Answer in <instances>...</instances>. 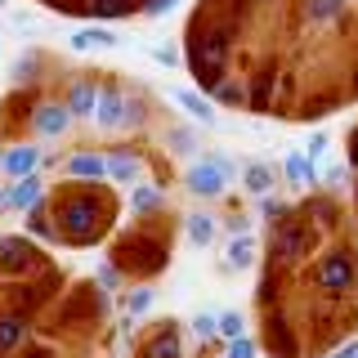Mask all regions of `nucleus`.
<instances>
[{"mask_svg": "<svg viewBox=\"0 0 358 358\" xmlns=\"http://www.w3.org/2000/svg\"><path fill=\"white\" fill-rule=\"evenodd\" d=\"M229 179H233V166L224 162V157H201L197 166H188L184 184H188V193H197V197H215V193H224Z\"/></svg>", "mask_w": 358, "mask_h": 358, "instance_id": "obj_1", "label": "nucleus"}, {"mask_svg": "<svg viewBox=\"0 0 358 358\" xmlns=\"http://www.w3.org/2000/svg\"><path fill=\"white\" fill-rule=\"evenodd\" d=\"M63 233L67 242H94L99 238V197H85V201H67L63 206Z\"/></svg>", "mask_w": 358, "mask_h": 358, "instance_id": "obj_2", "label": "nucleus"}, {"mask_svg": "<svg viewBox=\"0 0 358 358\" xmlns=\"http://www.w3.org/2000/svg\"><path fill=\"white\" fill-rule=\"evenodd\" d=\"M67 121H72V112L63 103H36V112H31V126H36V134H45V139L67 134Z\"/></svg>", "mask_w": 358, "mask_h": 358, "instance_id": "obj_3", "label": "nucleus"}, {"mask_svg": "<svg viewBox=\"0 0 358 358\" xmlns=\"http://www.w3.org/2000/svg\"><path fill=\"white\" fill-rule=\"evenodd\" d=\"M350 282H354V264H350V255H345V251L327 255V260H322V268H318V287H327V291H345Z\"/></svg>", "mask_w": 358, "mask_h": 358, "instance_id": "obj_4", "label": "nucleus"}, {"mask_svg": "<svg viewBox=\"0 0 358 358\" xmlns=\"http://www.w3.org/2000/svg\"><path fill=\"white\" fill-rule=\"evenodd\" d=\"M36 264V251H31L22 238H0V268L5 273H22V268Z\"/></svg>", "mask_w": 358, "mask_h": 358, "instance_id": "obj_5", "label": "nucleus"}, {"mask_svg": "<svg viewBox=\"0 0 358 358\" xmlns=\"http://www.w3.org/2000/svg\"><path fill=\"white\" fill-rule=\"evenodd\" d=\"M36 166H41V152L36 148H5V152H0V171H5L9 179L36 175Z\"/></svg>", "mask_w": 358, "mask_h": 358, "instance_id": "obj_6", "label": "nucleus"}, {"mask_svg": "<svg viewBox=\"0 0 358 358\" xmlns=\"http://www.w3.org/2000/svg\"><path fill=\"white\" fill-rule=\"evenodd\" d=\"M36 201H41V184H36V175L18 179L14 188H5V193H0V206H14V210H36Z\"/></svg>", "mask_w": 358, "mask_h": 358, "instance_id": "obj_7", "label": "nucleus"}, {"mask_svg": "<svg viewBox=\"0 0 358 358\" xmlns=\"http://www.w3.org/2000/svg\"><path fill=\"white\" fill-rule=\"evenodd\" d=\"M94 117H99V126L103 130H117L121 126V117H126V99L117 94V90H99V108H94Z\"/></svg>", "mask_w": 358, "mask_h": 358, "instance_id": "obj_8", "label": "nucleus"}, {"mask_svg": "<svg viewBox=\"0 0 358 358\" xmlns=\"http://www.w3.org/2000/svg\"><path fill=\"white\" fill-rule=\"evenodd\" d=\"M67 175H76V179H108V157H99V152H72Z\"/></svg>", "mask_w": 358, "mask_h": 358, "instance_id": "obj_9", "label": "nucleus"}, {"mask_svg": "<svg viewBox=\"0 0 358 358\" xmlns=\"http://www.w3.org/2000/svg\"><path fill=\"white\" fill-rule=\"evenodd\" d=\"M139 171H143V162L134 152H112L108 157V179H117V184H134Z\"/></svg>", "mask_w": 358, "mask_h": 358, "instance_id": "obj_10", "label": "nucleus"}, {"mask_svg": "<svg viewBox=\"0 0 358 358\" xmlns=\"http://www.w3.org/2000/svg\"><path fill=\"white\" fill-rule=\"evenodd\" d=\"M171 94H175V103L184 108V112H188L193 121H206V126L215 121V108H210V103H206L201 94H188V90H171Z\"/></svg>", "mask_w": 358, "mask_h": 358, "instance_id": "obj_11", "label": "nucleus"}, {"mask_svg": "<svg viewBox=\"0 0 358 358\" xmlns=\"http://www.w3.org/2000/svg\"><path fill=\"white\" fill-rule=\"evenodd\" d=\"M94 108H99V90L94 85H72L67 112H72V117H94Z\"/></svg>", "mask_w": 358, "mask_h": 358, "instance_id": "obj_12", "label": "nucleus"}, {"mask_svg": "<svg viewBox=\"0 0 358 358\" xmlns=\"http://www.w3.org/2000/svg\"><path fill=\"white\" fill-rule=\"evenodd\" d=\"M287 179H291V184H313V179H318V171H313V157L309 152H291L287 157Z\"/></svg>", "mask_w": 358, "mask_h": 358, "instance_id": "obj_13", "label": "nucleus"}, {"mask_svg": "<svg viewBox=\"0 0 358 358\" xmlns=\"http://www.w3.org/2000/svg\"><path fill=\"white\" fill-rule=\"evenodd\" d=\"M210 238H215V220L210 215H188V242L201 251V246H210Z\"/></svg>", "mask_w": 358, "mask_h": 358, "instance_id": "obj_14", "label": "nucleus"}, {"mask_svg": "<svg viewBox=\"0 0 358 358\" xmlns=\"http://www.w3.org/2000/svg\"><path fill=\"white\" fill-rule=\"evenodd\" d=\"M22 336H27V327H22V318H0V350H18Z\"/></svg>", "mask_w": 358, "mask_h": 358, "instance_id": "obj_15", "label": "nucleus"}, {"mask_svg": "<svg viewBox=\"0 0 358 358\" xmlns=\"http://www.w3.org/2000/svg\"><path fill=\"white\" fill-rule=\"evenodd\" d=\"M117 36H108V31H76L72 36V50H112Z\"/></svg>", "mask_w": 358, "mask_h": 358, "instance_id": "obj_16", "label": "nucleus"}, {"mask_svg": "<svg viewBox=\"0 0 358 358\" xmlns=\"http://www.w3.org/2000/svg\"><path fill=\"white\" fill-rule=\"evenodd\" d=\"M152 358H184V350H179V336L175 331H162L152 341Z\"/></svg>", "mask_w": 358, "mask_h": 358, "instance_id": "obj_17", "label": "nucleus"}, {"mask_svg": "<svg viewBox=\"0 0 358 358\" xmlns=\"http://www.w3.org/2000/svg\"><path fill=\"white\" fill-rule=\"evenodd\" d=\"M251 255H255V242H251V238H233V242H229V264L246 268V264H251Z\"/></svg>", "mask_w": 358, "mask_h": 358, "instance_id": "obj_18", "label": "nucleus"}, {"mask_svg": "<svg viewBox=\"0 0 358 358\" xmlns=\"http://www.w3.org/2000/svg\"><path fill=\"white\" fill-rule=\"evenodd\" d=\"M345 0H309V22H327L331 14H341Z\"/></svg>", "mask_w": 358, "mask_h": 358, "instance_id": "obj_19", "label": "nucleus"}, {"mask_svg": "<svg viewBox=\"0 0 358 358\" xmlns=\"http://www.w3.org/2000/svg\"><path fill=\"white\" fill-rule=\"evenodd\" d=\"M134 210H157L162 206V188H134Z\"/></svg>", "mask_w": 358, "mask_h": 358, "instance_id": "obj_20", "label": "nucleus"}, {"mask_svg": "<svg viewBox=\"0 0 358 358\" xmlns=\"http://www.w3.org/2000/svg\"><path fill=\"white\" fill-rule=\"evenodd\" d=\"M134 0H94V14L99 18H112V14H130Z\"/></svg>", "mask_w": 358, "mask_h": 358, "instance_id": "obj_21", "label": "nucleus"}, {"mask_svg": "<svg viewBox=\"0 0 358 358\" xmlns=\"http://www.w3.org/2000/svg\"><path fill=\"white\" fill-rule=\"evenodd\" d=\"M268 184H273V175H268L264 166H251V171H246V188H251V193H264Z\"/></svg>", "mask_w": 358, "mask_h": 358, "instance_id": "obj_22", "label": "nucleus"}, {"mask_svg": "<svg viewBox=\"0 0 358 358\" xmlns=\"http://www.w3.org/2000/svg\"><path fill=\"white\" fill-rule=\"evenodd\" d=\"M215 331L229 336V341H238V336H242V313H224V318L215 322Z\"/></svg>", "mask_w": 358, "mask_h": 358, "instance_id": "obj_23", "label": "nucleus"}, {"mask_svg": "<svg viewBox=\"0 0 358 358\" xmlns=\"http://www.w3.org/2000/svg\"><path fill=\"white\" fill-rule=\"evenodd\" d=\"M148 305H152V291H148V287H139V291L130 296V313L139 318V313H148Z\"/></svg>", "mask_w": 358, "mask_h": 358, "instance_id": "obj_24", "label": "nucleus"}, {"mask_svg": "<svg viewBox=\"0 0 358 358\" xmlns=\"http://www.w3.org/2000/svg\"><path fill=\"white\" fill-rule=\"evenodd\" d=\"M229 358H255V341H246V336L229 341Z\"/></svg>", "mask_w": 358, "mask_h": 358, "instance_id": "obj_25", "label": "nucleus"}, {"mask_svg": "<svg viewBox=\"0 0 358 358\" xmlns=\"http://www.w3.org/2000/svg\"><path fill=\"white\" fill-rule=\"evenodd\" d=\"M215 99H220V103H229V108H238V103H242V90H238V85H229V81H224V85L215 90Z\"/></svg>", "mask_w": 358, "mask_h": 358, "instance_id": "obj_26", "label": "nucleus"}, {"mask_svg": "<svg viewBox=\"0 0 358 358\" xmlns=\"http://www.w3.org/2000/svg\"><path fill=\"white\" fill-rule=\"evenodd\" d=\"M27 229H31V238H54V229H50V220H41L36 210H31V220H27Z\"/></svg>", "mask_w": 358, "mask_h": 358, "instance_id": "obj_27", "label": "nucleus"}, {"mask_svg": "<svg viewBox=\"0 0 358 358\" xmlns=\"http://www.w3.org/2000/svg\"><path fill=\"white\" fill-rule=\"evenodd\" d=\"M171 148L175 152H193L197 143H193V134H171Z\"/></svg>", "mask_w": 358, "mask_h": 358, "instance_id": "obj_28", "label": "nucleus"}, {"mask_svg": "<svg viewBox=\"0 0 358 358\" xmlns=\"http://www.w3.org/2000/svg\"><path fill=\"white\" fill-rule=\"evenodd\" d=\"M157 63H162V67H175V63H179L175 45H162V50H157Z\"/></svg>", "mask_w": 358, "mask_h": 358, "instance_id": "obj_29", "label": "nucleus"}, {"mask_svg": "<svg viewBox=\"0 0 358 358\" xmlns=\"http://www.w3.org/2000/svg\"><path fill=\"white\" fill-rule=\"evenodd\" d=\"M318 179H327V184H341V179H345V171H341V166H322V171H318Z\"/></svg>", "mask_w": 358, "mask_h": 358, "instance_id": "obj_30", "label": "nucleus"}, {"mask_svg": "<svg viewBox=\"0 0 358 358\" xmlns=\"http://www.w3.org/2000/svg\"><path fill=\"white\" fill-rule=\"evenodd\" d=\"M171 5H179V0H148V5H143V9H148V14H166V9H171Z\"/></svg>", "mask_w": 358, "mask_h": 358, "instance_id": "obj_31", "label": "nucleus"}, {"mask_svg": "<svg viewBox=\"0 0 358 358\" xmlns=\"http://www.w3.org/2000/svg\"><path fill=\"white\" fill-rule=\"evenodd\" d=\"M322 148H327V134H313V143H309V157H322Z\"/></svg>", "mask_w": 358, "mask_h": 358, "instance_id": "obj_32", "label": "nucleus"}, {"mask_svg": "<svg viewBox=\"0 0 358 358\" xmlns=\"http://www.w3.org/2000/svg\"><path fill=\"white\" fill-rule=\"evenodd\" d=\"M264 215H268V220H278V215H282V206H278V197H264Z\"/></svg>", "mask_w": 358, "mask_h": 358, "instance_id": "obj_33", "label": "nucleus"}, {"mask_svg": "<svg viewBox=\"0 0 358 358\" xmlns=\"http://www.w3.org/2000/svg\"><path fill=\"white\" fill-rule=\"evenodd\" d=\"M193 331H197V336H210V331H215V322H210V318H197Z\"/></svg>", "mask_w": 358, "mask_h": 358, "instance_id": "obj_34", "label": "nucleus"}, {"mask_svg": "<svg viewBox=\"0 0 358 358\" xmlns=\"http://www.w3.org/2000/svg\"><path fill=\"white\" fill-rule=\"evenodd\" d=\"M99 282H103V287H117V282H121V278H117V273H112V268H99Z\"/></svg>", "mask_w": 358, "mask_h": 358, "instance_id": "obj_35", "label": "nucleus"}, {"mask_svg": "<svg viewBox=\"0 0 358 358\" xmlns=\"http://www.w3.org/2000/svg\"><path fill=\"white\" fill-rule=\"evenodd\" d=\"M327 358H358V341H354V345H345L341 354H327Z\"/></svg>", "mask_w": 358, "mask_h": 358, "instance_id": "obj_36", "label": "nucleus"}, {"mask_svg": "<svg viewBox=\"0 0 358 358\" xmlns=\"http://www.w3.org/2000/svg\"><path fill=\"white\" fill-rule=\"evenodd\" d=\"M350 157H354V166H358V134H354V148H350Z\"/></svg>", "mask_w": 358, "mask_h": 358, "instance_id": "obj_37", "label": "nucleus"}]
</instances>
